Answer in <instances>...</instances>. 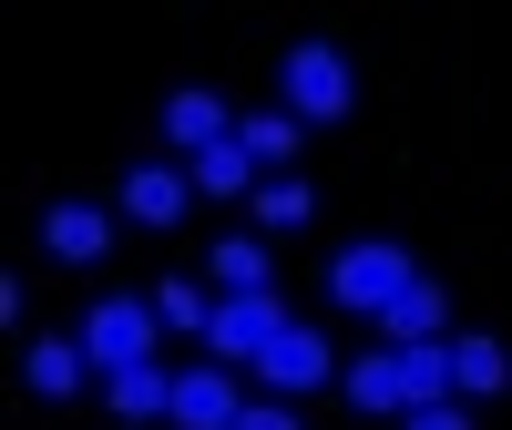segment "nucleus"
Instances as JSON below:
<instances>
[{
	"instance_id": "obj_1",
	"label": "nucleus",
	"mask_w": 512,
	"mask_h": 430,
	"mask_svg": "<svg viewBox=\"0 0 512 430\" xmlns=\"http://www.w3.org/2000/svg\"><path fill=\"white\" fill-rule=\"evenodd\" d=\"M277 113H297V123H349V113H359V62L338 52V41H287V62H277Z\"/></svg>"
},
{
	"instance_id": "obj_2",
	"label": "nucleus",
	"mask_w": 512,
	"mask_h": 430,
	"mask_svg": "<svg viewBox=\"0 0 512 430\" xmlns=\"http://www.w3.org/2000/svg\"><path fill=\"white\" fill-rule=\"evenodd\" d=\"M410 277H431V267H420L400 236H349V246L328 256V297H338V308H359V318H379Z\"/></svg>"
},
{
	"instance_id": "obj_3",
	"label": "nucleus",
	"mask_w": 512,
	"mask_h": 430,
	"mask_svg": "<svg viewBox=\"0 0 512 430\" xmlns=\"http://www.w3.org/2000/svg\"><path fill=\"white\" fill-rule=\"evenodd\" d=\"M82 349H93V369H144L164 349V318H154V297H93V318H82Z\"/></svg>"
},
{
	"instance_id": "obj_4",
	"label": "nucleus",
	"mask_w": 512,
	"mask_h": 430,
	"mask_svg": "<svg viewBox=\"0 0 512 430\" xmlns=\"http://www.w3.org/2000/svg\"><path fill=\"white\" fill-rule=\"evenodd\" d=\"M287 328H297V318L277 308V287H267V297H216V328H205V349H216L226 369H236V359L256 369V359H267Z\"/></svg>"
},
{
	"instance_id": "obj_5",
	"label": "nucleus",
	"mask_w": 512,
	"mask_h": 430,
	"mask_svg": "<svg viewBox=\"0 0 512 430\" xmlns=\"http://www.w3.org/2000/svg\"><path fill=\"white\" fill-rule=\"evenodd\" d=\"M185 205H195V164H175V154H164V164H134V175H123V195H113V215H123V226H185Z\"/></svg>"
},
{
	"instance_id": "obj_6",
	"label": "nucleus",
	"mask_w": 512,
	"mask_h": 430,
	"mask_svg": "<svg viewBox=\"0 0 512 430\" xmlns=\"http://www.w3.org/2000/svg\"><path fill=\"white\" fill-rule=\"evenodd\" d=\"M246 400H236V379L226 359H205V369H175V430H236Z\"/></svg>"
},
{
	"instance_id": "obj_7",
	"label": "nucleus",
	"mask_w": 512,
	"mask_h": 430,
	"mask_svg": "<svg viewBox=\"0 0 512 430\" xmlns=\"http://www.w3.org/2000/svg\"><path fill=\"white\" fill-rule=\"evenodd\" d=\"M41 246H52L62 267H103V256H113V215L82 205V195H62L52 215H41Z\"/></svg>"
},
{
	"instance_id": "obj_8",
	"label": "nucleus",
	"mask_w": 512,
	"mask_h": 430,
	"mask_svg": "<svg viewBox=\"0 0 512 430\" xmlns=\"http://www.w3.org/2000/svg\"><path fill=\"white\" fill-rule=\"evenodd\" d=\"M226 134H236V113H226L216 93H205V82H185V93H164V144H175L185 164H195V154H216Z\"/></svg>"
},
{
	"instance_id": "obj_9",
	"label": "nucleus",
	"mask_w": 512,
	"mask_h": 430,
	"mask_svg": "<svg viewBox=\"0 0 512 430\" xmlns=\"http://www.w3.org/2000/svg\"><path fill=\"white\" fill-rule=\"evenodd\" d=\"M349 410L410 420V410H420V390H410V359H400V349H369V359H349Z\"/></svg>"
},
{
	"instance_id": "obj_10",
	"label": "nucleus",
	"mask_w": 512,
	"mask_h": 430,
	"mask_svg": "<svg viewBox=\"0 0 512 430\" xmlns=\"http://www.w3.org/2000/svg\"><path fill=\"white\" fill-rule=\"evenodd\" d=\"M379 328H390V349H441V328H451V297L441 277H410L390 308H379Z\"/></svg>"
},
{
	"instance_id": "obj_11",
	"label": "nucleus",
	"mask_w": 512,
	"mask_h": 430,
	"mask_svg": "<svg viewBox=\"0 0 512 430\" xmlns=\"http://www.w3.org/2000/svg\"><path fill=\"white\" fill-rule=\"evenodd\" d=\"M21 379H31L41 400H72L82 379H93V349H82V328H72V338H31V349H21Z\"/></svg>"
},
{
	"instance_id": "obj_12",
	"label": "nucleus",
	"mask_w": 512,
	"mask_h": 430,
	"mask_svg": "<svg viewBox=\"0 0 512 430\" xmlns=\"http://www.w3.org/2000/svg\"><path fill=\"white\" fill-rule=\"evenodd\" d=\"M256 369H267V390H277V400L328 390V338H318V328H287V338H277V349L256 359Z\"/></svg>"
},
{
	"instance_id": "obj_13",
	"label": "nucleus",
	"mask_w": 512,
	"mask_h": 430,
	"mask_svg": "<svg viewBox=\"0 0 512 430\" xmlns=\"http://www.w3.org/2000/svg\"><path fill=\"white\" fill-rule=\"evenodd\" d=\"M451 390L461 400H502L512 390V349L502 338H451Z\"/></svg>"
},
{
	"instance_id": "obj_14",
	"label": "nucleus",
	"mask_w": 512,
	"mask_h": 430,
	"mask_svg": "<svg viewBox=\"0 0 512 430\" xmlns=\"http://www.w3.org/2000/svg\"><path fill=\"white\" fill-rule=\"evenodd\" d=\"M103 400H113V420H175V379H164V359H144V369H113Z\"/></svg>"
},
{
	"instance_id": "obj_15",
	"label": "nucleus",
	"mask_w": 512,
	"mask_h": 430,
	"mask_svg": "<svg viewBox=\"0 0 512 430\" xmlns=\"http://www.w3.org/2000/svg\"><path fill=\"white\" fill-rule=\"evenodd\" d=\"M205 267H216V287L226 297H267V236H216V256H205Z\"/></svg>"
},
{
	"instance_id": "obj_16",
	"label": "nucleus",
	"mask_w": 512,
	"mask_h": 430,
	"mask_svg": "<svg viewBox=\"0 0 512 430\" xmlns=\"http://www.w3.org/2000/svg\"><path fill=\"white\" fill-rule=\"evenodd\" d=\"M256 175H267V164H256L236 134H226L216 154H195V195H256Z\"/></svg>"
},
{
	"instance_id": "obj_17",
	"label": "nucleus",
	"mask_w": 512,
	"mask_h": 430,
	"mask_svg": "<svg viewBox=\"0 0 512 430\" xmlns=\"http://www.w3.org/2000/svg\"><path fill=\"white\" fill-rule=\"evenodd\" d=\"M297 134H308V123H297V113H236V144H246L256 164H267V175H277V164L297 154Z\"/></svg>"
},
{
	"instance_id": "obj_18",
	"label": "nucleus",
	"mask_w": 512,
	"mask_h": 430,
	"mask_svg": "<svg viewBox=\"0 0 512 430\" xmlns=\"http://www.w3.org/2000/svg\"><path fill=\"white\" fill-rule=\"evenodd\" d=\"M154 318L175 328V338H205V328H216V297H205L195 277H164V287H154Z\"/></svg>"
},
{
	"instance_id": "obj_19",
	"label": "nucleus",
	"mask_w": 512,
	"mask_h": 430,
	"mask_svg": "<svg viewBox=\"0 0 512 430\" xmlns=\"http://www.w3.org/2000/svg\"><path fill=\"white\" fill-rule=\"evenodd\" d=\"M308 215H318V195L297 185V175H267V185H256V226H267V236H297Z\"/></svg>"
},
{
	"instance_id": "obj_20",
	"label": "nucleus",
	"mask_w": 512,
	"mask_h": 430,
	"mask_svg": "<svg viewBox=\"0 0 512 430\" xmlns=\"http://www.w3.org/2000/svg\"><path fill=\"white\" fill-rule=\"evenodd\" d=\"M410 359V390H420V410H431V400H451V338H441V349H400Z\"/></svg>"
},
{
	"instance_id": "obj_21",
	"label": "nucleus",
	"mask_w": 512,
	"mask_h": 430,
	"mask_svg": "<svg viewBox=\"0 0 512 430\" xmlns=\"http://www.w3.org/2000/svg\"><path fill=\"white\" fill-rule=\"evenodd\" d=\"M400 430H472V410H461V400H431V410H410Z\"/></svg>"
},
{
	"instance_id": "obj_22",
	"label": "nucleus",
	"mask_w": 512,
	"mask_h": 430,
	"mask_svg": "<svg viewBox=\"0 0 512 430\" xmlns=\"http://www.w3.org/2000/svg\"><path fill=\"white\" fill-rule=\"evenodd\" d=\"M236 430H297V410H287V400H246V420H236Z\"/></svg>"
}]
</instances>
